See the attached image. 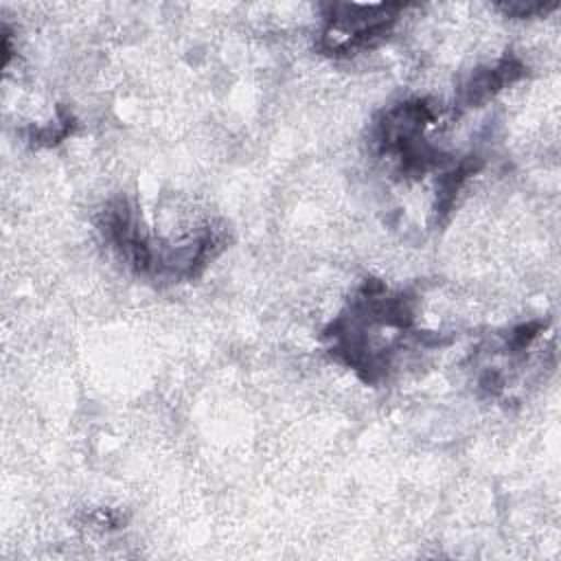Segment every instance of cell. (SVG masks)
I'll use <instances>...</instances> for the list:
<instances>
[{
  "label": "cell",
  "mask_w": 561,
  "mask_h": 561,
  "mask_svg": "<svg viewBox=\"0 0 561 561\" xmlns=\"http://www.w3.org/2000/svg\"><path fill=\"white\" fill-rule=\"evenodd\" d=\"M401 4H333L322 31V50L329 55H353L381 42L397 22Z\"/></svg>",
  "instance_id": "cell-1"
},
{
  "label": "cell",
  "mask_w": 561,
  "mask_h": 561,
  "mask_svg": "<svg viewBox=\"0 0 561 561\" xmlns=\"http://www.w3.org/2000/svg\"><path fill=\"white\" fill-rule=\"evenodd\" d=\"M522 75H524V66L513 57H504L495 66H489V68H478L465 81V85L460 90V101L469 107H476V105L489 101L493 94H497L508 83L517 81Z\"/></svg>",
  "instance_id": "cell-2"
}]
</instances>
